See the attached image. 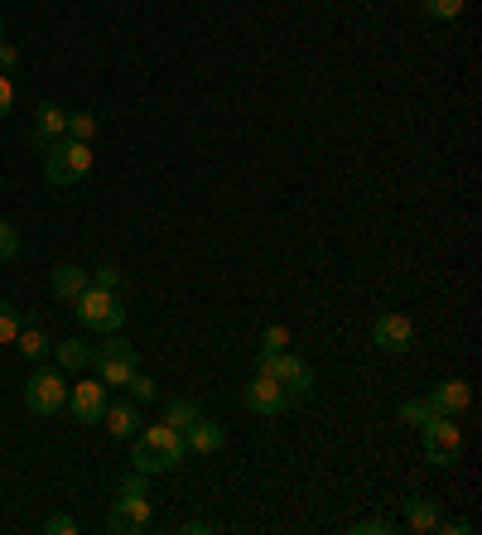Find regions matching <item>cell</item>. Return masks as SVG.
<instances>
[{"instance_id":"cell-1","label":"cell","mask_w":482,"mask_h":535,"mask_svg":"<svg viewBox=\"0 0 482 535\" xmlns=\"http://www.w3.org/2000/svg\"><path fill=\"white\" fill-rule=\"evenodd\" d=\"M92 174V145L87 140H54L49 150H44V179L54 188H73V184H82Z\"/></svg>"},{"instance_id":"cell-2","label":"cell","mask_w":482,"mask_h":535,"mask_svg":"<svg viewBox=\"0 0 482 535\" xmlns=\"http://www.w3.org/2000/svg\"><path fill=\"white\" fill-rule=\"evenodd\" d=\"M256 372L261 376H275L280 386H285V396H314V367L304 362V357H295V352H261L256 357Z\"/></svg>"},{"instance_id":"cell-3","label":"cell","mask_w":482,"mask_h":535,"mask_svg":"<svg viewBox=\"0 0 482 535\" xmlns=\"http://www.w3.org/2000/svg\"><path fill=\"white\" fill-rule=\"evenodd\" d=\"M78 319L82 328H97V333H116V328H126V309H121V299L116 290H102V285H87L78 299Z\"/></svg>"},{"instance_id":"cell-4","label":"cell","mask_w":482,"mask_h":535,"mask_svg":"<svg viewBox=\"0 0 482 535\" xmlns=\"http://www.w3.org/2000/svg\"><path fill=\"white\" fill-rule=\"evenodd\" d=\"M425 454H429V463L434 468H454L458 463V454H463V434H458V425H454V415H439V420H429L425 429Z\"/></svg>"},{"instance_id":"cell-5","label":"cell","mask_w":482,"mask_h":535,"mask_svg":"<svg viewBox=\"0 0 482 535\" xmlns=\"http://www.w3.org/2000/svg\"><path fill=\"white\" fill-rule=\"evenodd\" d=\"M25 405L34 410V415H58L63 405H68V376L63 372H34L25 386Z\"/></svg>"},{"instance_id":"cell-6","label":"cell","mask_w":482,"mask_h":535,"mask_svg":"<svg viewBox=\"0 0 482 535\" xmlns=\"http://www.w3.org/2000/svg\"><path fill=\"white\" fill-rule=\"evenodd\" d=\"M241 405L251 410V415H280L285 405H290V396H285V386L275 381V376H251L246 381V391H241Z\"/></svg>"},{"instance_id":"cell-7","label":"cell","mask_w":482,"mask_h":535,"mask_svg":"<svg viewBox=\"0 0 482 535\" xmlns=\"http://www.w3.org/2000/svg\"><path fill=\"white\" fill-rule=\"evenodd\" d=\"M68 410H73L78 425H102V415H107V386H102V381L68 386Z\"/></svg>"},{"instance_id":"cell-8","label":"cell","mask_w":482,"mask_h":535,"mask_svg":"<svg viewBox=\"0 0 482 535\" xmlns=\"http://www.w3.org/2000/svg\"><path fill=\"white\" fill-rule=\"evenodd\" d=\"M140 444L160 458L164 473H169V468H179V463H184V454H188V449H184V429H174V425H150L145 434H140Z\"/></svg>"},{"instance_id":"cell-9","label":"cell","mask_w":482,"mask_h":535,"mask_svg":"<svg viewBox=\"0 0 482 535\" xmlns=\"http://www.w3.org/2000/svg\"><path fill=\"white\" fill-rule=\"evenodd\" d=\"M145 526H150V497L145 492H121V502L107 516V531L131 535V531H145Z\"/></svg>"},{"instance_id":"cell-10","label":"cell","mask_w":482,"mask_h":535,"mask_svg":"<svg viewBox=\"0 0 482 535\" xmlns=\"http://www.w3.org/2000/svg\"><path fill=\"white\" fill-rule=\"evenodd\" d=\"M68 135V111L54 107V102H44V107L34 111V131H29V150L34 155H44L54 140H63Z\"/></svg>"},{"instance_id":"cell-11","label":"cell","mask_w":482,"mask_h":535,"mask_svg":"<svg viewBox=\"0 0 482 535\" xmlns=\"http://www.w3.org/2000/svg\"><path fill=\"white\" fill-rule=\"evenodd\" d=\"M372 338L381 352H410L415 348V323L405 319V314H381L372 323Z\"/></svg>"},{"instance_id":"cell-12","label":"cell","mask_w":482,"mask_h":535,"mask_svg":"<svg viewBox=\"0 0 482 535\" xmlns=\"http://www.w3.org/2000/svg\"><path fill=\"white\" fill-rule=\"evenodd\" d=\"M425 401L434 405L439 415H463V410L473 405V386H468V381H439Z\"/></svg>"},{"instance_id":"cell-13","label":"cell","mask_w":482,"mask_h":535,"mask_svg":"<svg viewBox=\"0 0 482 535\" xmlns=\"http://www.w3.org/2000/svg\"><path fill=\"white\" fill-rule=\"evenodd\" d=\"M222 444H227V434H222V425H213V420H203V415H198V420H193V425L184 429V449H188V454H198V458L217 454Z\"/></svg>"},{"instance_id":"cell-14","label":"cell","mask_w":482,"mask_h":535,"mask_svg":"<svg viewBox=\"0 0 482 535\" xmlns=\"http://www.w3.org/2000/svg\"><path fill=\"white\" fill-rule=\"evenodd\" d=\"M92 367H97V381H102V386H126L140 362H131V357H116V352H97V348H92Z\"/></svg>"},{"instance_id":"cell-15","label":"cell","mask_w":482,"mask_h":535,"mask_svg":"<svg viewBox=\"0 0 482 535\" xmlns=\"http://www.w3.org/2000/svg\"><path fill=\"white\" fill-rule=\"evenodd\" d=\"M102 425L116 434V439H135L140 434V405L135 401H107V415H102Z\"/></svg>"},{"instance_id":"cell-16","label":"cell","mask_w":482,"mask_h":535,"mask_svg":"<svg viewBox=\"0 0 482 535\" xmlns=\"http://www.w3.org/2000/svg\"><path fill=\"white\" fill-rule=\"evenodd\" d=\"M87 285H92V275H87L82 266H73V261L54 270V295L63 299V304H73V299H78L82 290H87Z\"/></svg>"},{"instance_id":"cell-17","label":"cell","mask_w":482,"mask_h":535,"mask_svg":"<svg viewBox=\"0 0 482 535\" xmlns=\"http://www.w3.org/2000/svg\"><path fill=\"white\" fill-rule=\"evenodd\" d=\"M54 357H58V372H82V367H92V348H87L82 338L54 343Z\"/></svg>"},{"instance_id":"cell-18","label":"cell","mask_w":482,"mask_h":535,"mask_svg":"<svg viewBox=\"0 0 482 535\" xmlns=\"http://www.w3.org/2000/svg\"><path fill=\"white\" fill-rule=\"evenodd\" d=\"M405 526L410 531H434L439 526V502L434 497H410L405 502Z\"/></svg>"},{"instance_id":"cell-19","label":"cell","mask_w":482,"mask_h":535,"mask_svg":"<svg viewBox=\"0 0 482 535\" xmlns=\"http://www.w3.org/2000/svg\"><path fill=\"white\" fill-rule=\"evenodd\" d=\"M15 343H20V357H29V362H39V357H44V352L54 348V343H49V338H44V328H39V323H25V328H20V338H15Z\"/></svg>"},{"instance_id":"cell-20","label":"cell","mask_w":482,"mask_h":535,"mask_svg":"<svg viewBox=\"0 0 482 535\" xmlns=\"http://www.w3.org/2000/svg\"><path fill=\"white\" fill-rule=\"evenodd\" d=\"M20 328H25V314H20L10 299H0V348H5V343H15V338H20Z\"/></svg>"},{"instance_id":"cell-21","label":"cell","mask_w":482,"mask_h":535,"mask_svg":"<svg viewBox=\"0 0 482 535\" xmlns=\"http://www.w3.org/2000/svg\"><path fill=\"white\" fill-rule=\"evenodd\" d=\"M126 391H131V401H135V405H150V401H160V386H155L150 376L140 372V367H135V372H131V381H126Z\"/></svg>"},{"instance_id":"cell-22","label":"cell","mask_w":482,"mask_h":535,"mask_svg":"<svg viewBox=\"0 0 482 535\" xmlns=\"http://www.w3.org/2000/svg\"><path fill=\"white\" fill-rule=\"evenodd\" d=\"M193 420H198V405H193V401H184V396H179V401H169V405H164V425L188 429V425H193Z\"/></svg>"},{"instance_id":"cell-23","label":"cell","mask_w":482,"mask_h":535,"mask_svg":"<svg viewBox=\"0 0 482 535\" xmlns=\"http://www.w3.org/2000/svg\"><path fill=\"white\" fill-rule=\"evenodd\" d=\"M429 420H439V410H434L425 396H420V401H405L401 405V425H420V429H425Z\"/></svg>"},{"instance_id":"cell-24","label":"cell","mask_w":482,"mask_h":535,"mask_svg":"<svg viewBox=\"0 0 482 535\" xmlns=\"http://www.w3.org/2000/svg\"><path fill=\"white\" fill-rule=\"evenodd\" d=\"M92 135H97V116L92 111H68V140H87L92 145Z\"/></svg>"},{"instance_id":"cell-25","label":"cell","mask_w":482,"mask_h":535,"mask_svg":"<svg viewBox=\"0 0 482 535\" xmlns=\"http://www.w3.org/2000/svg\"><path fill=\"white\" fill-rule=\"evenodd\" d=\"M290 343H295V338H290V328H285V323H270L266 333H261V352H285Z\"/></svg>"},{"instance_id":"cell-26","label":"cell","mask_w":482,"mask_h":535,"mask_svg":"<svg viewBox=\"0 0 482 535\" xmlns=\"http://www.w3.org/2000/svg\"><path fill=\"white\" fill-rule=\"evenodd\" d=\"M131 468H135V473H145V478H155V473H164V463H160V458H155V454H150V449H145V444H140V439H135Z\"/></svg>"},{"instance_id":"cell-27","label":"cell","mask_w":482,"mask_h":535,"mask_svg":"<svg viewBox=\"0 0 482 535\" xmlns=\"http://www.w3.org/2000/svg\"><path fill=\"white\" fill-rule=\"evenodd\" d=\"M468 0H425V15L429 20H458Z\"/></svg>"},{"instance_id":"cell-28","label":"cell","mask_w":482,"mask_h":535,"mask_svg":"<svg viewBox=\"0 0 482 535\" xmlns=\"http://www.w3.org/2000/svg\"><path fill=\"white\" fill-rule=\"evenodd\" d=\"M15 256H20V232L0 217V261H15Z\"/></svg>"},{"instance_id":"cell-29","label":"cell","mask_w":482,"mask_h":535,"mask_svg":"<svg viewBox=\"0 0 482 535\" xmlns=\"http://www.w3.org/2000/svg\"><path fill=\"white\" fill-rule=\"evenodd\" d=\"M92 285H102V290H116V285H121V266H102V270H92Z\"/></svg>"},{"instance_id":"cell-30","label":"cell","mask_w":482,"mask_h":535,"mask_svg":"<svg viewBox=\"0 0 482 535\" xmlns=\"http://www.w3.org/2000/svg\"><path fill=\"white\" fill-rule=\"evenodd\" d=\"M10 107H15V82H10V73H0V121L10 116Z\"/></svg>"},{"instance_id":"cell-31","label":"cell","mask_w":482,"mask_h":535,"mask_svg":"<svg viewBox=\"0 0 482 535\" xmlns=\"http://www.w3.org/2000/svg\"><path fill=\"white\" fill-rule=\"evenodd\" d=\"M44 531L49 535H78V521H73V516H49V521H44Z\"/></svg>"},{"instance_id":"cell-32","label":"cell","mask_w":482,"mask_h":535,"mask_svg":"<svg viewBox=\"0 0 482 535\" xmlns=\"http://www.w3.org/2000/svg\"><path fill=\"white\" fill-rule=\"evenodd\" d=\"M386 531H391V521H381V516H367V521L352 526V535H386Z\"/></svg>"},{"instance_id":"cell-33","label":"cell","mask_w":482,"mask_h":535,"mask_svg":"<svg viewBox=\"0 0 482 535\" xmlns=\"http://www.w3.org/2000/svg\"><path fill=\"white\" fill-rule=\"evenodd\" d=\"M15 68H20V49L0 39V73H15Z\"/></svg>"},{"instance_id":"cell-34","label":"cell","mask_w":482,"mask_h":535,"mask_svg":"<svg viewBox=\"0 0 482 535\" xmlns=\"http://www.w3.org/2000/svg\"><path fill=\"white\" fill-rule=\"evenodd\" d=\"M434 531H444V535H473V521H444L439 516V526Z\"/></svg>"},{"instance_id":"cell-35","label":"cell","mask_w":482,"mask_h":535,"mask_svg":"<svg viewBox=\"0 0 482 535\" xmlns=\"http://www.w3.org/2000/svg\"><path fill=\"white\" fill-rule=\"evenodd\" d=\"M145 482H150V478H145V473H135V468H131V473L121 478V492H145ZM145 497H150V492H145Z\"/></svg>"},{"instance_id":"cell-36","label":"cell","mask_w":482,"mask_h":535,"mask_svg":"<svg viewBox=\"0 0 482 535\" xmlns=\"http://www.w3.org/2000/svg\"><path fill=\"white\" fill-rule=\"evenodd\" d=\"M0 34H5V20H0Z\"/></svg>"}]
</instances>
